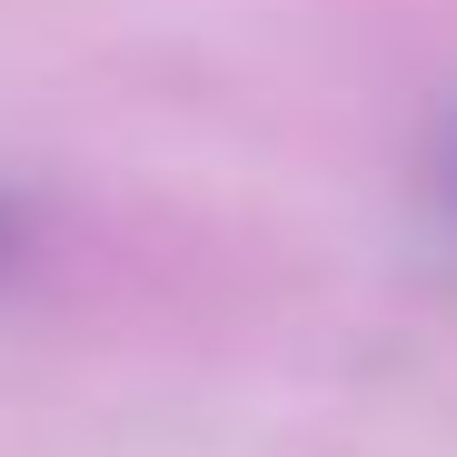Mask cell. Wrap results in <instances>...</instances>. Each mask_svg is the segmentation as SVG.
Returning a JSON list of instances; mask_svg holds the SVG:
<instances>
[{
    "instance_id": "2",
    "label": "cell",
    "mask_w": 457,
    "mask_h": 457,
    "mask_svg": "<svg viewBox=\"0 0 457 457\" xmlns=\"http://www.w3.org/2000/svg\"><path fill=\"white\" fill-rule=\"evenodd\" d=\"M11 249H21V199L0 189V259H11Z\"/></svg>"
},
{
    "instance_id": "1",
    "label": "cell",
    "mask_w": 457,
    "mask_h": 457,
    "mask_svg": "<svg viewBox=\"0 0 457 457\" xmlns=\"http://www.w3.org/2000/svg\"><path fill=\"white\" fill-rule=\"evenodd\" d=\"M428 199H437L447 239H457V110H447V120H437V139H428Z\"/></svg>"
}]
</instances>
